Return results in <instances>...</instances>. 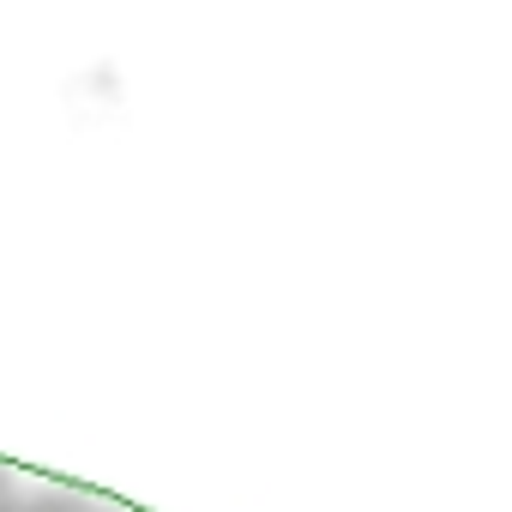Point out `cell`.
Returning a JSON list of instances; mask_svg holds the SVG:
<instances>
[]
</instances>
